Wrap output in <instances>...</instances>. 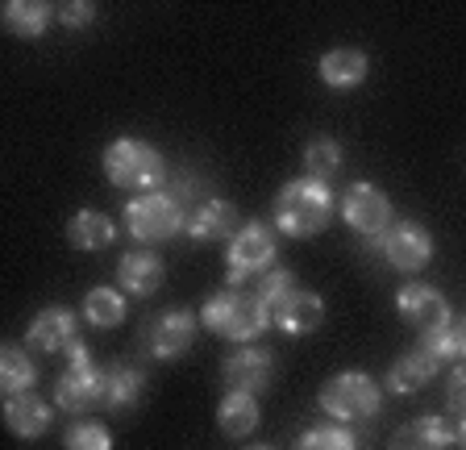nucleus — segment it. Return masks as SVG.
Instances as JSON below:
<instances>
[{"label": "nucleus", "instance_id": "obj_17", "mask_svg": "<svg viewBox=\"0 0 466 450\" xmlns=\"http://www.w3.org/2000/svg\"><path fill=\"white\" fill-rule=\"evenodd\" d=\"M454 442H458L454 425H450L446 417L429 413V417H417V421H408V425H400V430L391 434L388 450H450Z\"/></svg>", "mask_w": 466, "mask_h": 450}, {"label": "nucleus", "instance_id": "obj_18", "mask_svg": "<svg viewBox=\"0 0 466 450\" xmlns=\"http://www.w3.org/2000/svg\"><path fill=\"white\" fill-rule=\"evenodd\" d=\"M367 71H370V59L359 46H333L320 55V79L338 92L359 88L362 79H367Z\"/></svg>", "mask_w": 466, "mask_h": 450}, {"label": "nucleus", "instance_id": "obj_27", "mask_svg": "<svg viewBox=\"0 0 466 450\" xmlns=\"http://www.w3.org/2000/svg\"><path fill=\"white\" fill-rule=\"evenodd\" d=\"M84 317L96 330H116V325L126 322V296L116 292V288H92L84 296Z\"/></svg>", "mask_w": 466, "mask_h": 450}, {"label": "nucleus", "instance_id": "obj_15", "mask_svg": "<svg viewBox=\"0 0 466 450\" xmlns=\"http://www.w3.org/2000/svg\"><path fill=\"white\" fill-rule=\"evenodd\" d=\"M242 225L246 221L238 213V205L221 200V196H208L187 213V238H196V242H229Z\"/></svg>", "mask_w": 466, "mask_h": 450}, {"label": "nucleus", "instance_id": "obj_9", "mask_svg": "<svg viewBox=\"0 0 466 450\" xmlns=\"http://www.w3.org/2000/svg\"><path fill=\"white\" fill-rule=\"evenodd\" d=\"M367 251H375V255L388 267H396V271L412 275V271H420V267H429V259H433V234H429L420 221H391L388 234L367 242Z\"/></svg>", "mask_w": 466, "mask_h": 450}, {"label": "nucleus", "instance_id": "obj_6", "mask_svg": "<svg viewBox=\"0 0 466 450\" xmlns=\"http://www.w3.org/2000/svg\"><path fill=\"white\" fill-rule=\"evenodd\" d=\"M55 404L63 413H76V417L105 409V367L92 363L87 343H71V367L55 384Z\"/></svg>", "mask_w": 466, "mask_h": 450}, {"label": "nucleus", "instance_id": "obj_28", "mask_svg": "<svg viewBox=\"0 0 466 450\" xmlns=\"http://www.w3.org/2000/svg\"><path fill=\"white\" fill-rule=\"evenodd\" d=\"M291 450H359V438L341 425V421H329V425H312L300 438L291 442Z\"/></svg>", "mask_w": 466, "mask_h": 450}, {"label": "nucleus", "instance_id": "obj_22", "mask_svg": "<svg viewBox=\"0 0 466 450\" xmlns=\"http://www.w3.org/2000/svg\"><path fill=\"white\" fill-rule=\"evenodd\" d=\"M437 367H441V363L417 346V351L400 354V359L391 363V367H388V380H383V384H388V392H400V396H404V392H420L437 375Z\"/></svg>", "mask_w": 466, "mask_h": 450}, {"label": "nucleus", "instance_id": "obj_25", "mask_svg": "<svg viewBox=\"0 0 466 450\" xmlns=\"http://www.w3.org/2000/svg\"><path fill=\"white\" fill-rule=\"evenodd\" d=\"M34 380H38V367L29 359V346L5 343V351H0V388L9 396H17V392L34 388Z\"/></svg>", "mask_w": 466, "mask_h": 450}, {"label": "nucleus", "instance_id": "obj_33", "mask_svg": "<svg viewBox=\"0 0 466 450\" xmlns=\"http://www.w3.org/2000/svg\"><path fill=\"white\" fill-rule=\"evenodd\" d=\"M454 338H458V354H462V359H466V317L454 325Z\"/></svg>", "mask_w": 466, "mask_h": 450}, {"label": "nucleus", "instance_id": "obj_19", "mask_svg": "<svg viewBox=\"0 0 466 450\" xmlns=\"http://www.w3.org/2000/svg\"><path fill=\"white\" fill-rule=\"evenodd\" d=\"M50 421H55V413H50V404L38 392H17V396L5 401V425L17 438H38V434L50 430Z\"/></svg>", "mask_w": 466, "mask_h": 450}, {"label": "nucleus", "instance_id": "obj_8", "mask_svg": "<svg viewBox=\"0 0 466 450\" xmlns=\"http://www.w3.org/2000/svg\"><path fill=\"white\" fill-rule=\"evenodd\" d=\"M275 255H279V246H275L271 225L246 221L242 230L229 238V251H225V267H229V288L246 284V280H254V275H267V271L275 267Z\"/></svg>", "mask_w": 466, "mask_h": 450}, {"label": "nucleus", "instance_id": "obj_35", "mask_svg": "<svg viewBox=\"0 0 466 450\" xmlns=\"http://www.w3.org/2000/svg\"><path fill=\"white\" fill-rule=\"evenodd\" d=\"M242 450H279V446H271V442H250V446H242Z\"/></svg>", "mask_w": 466, "mask_h": 450}, {"label": "nucleus", "instance_id": "obj_30", "mask_svg": "<svg viewBox=\"0 0 466 450\" xmlns=\"http://www.w3.org/2000/svg\"><path fill=\"white\" fill-rule=\"evenodd\" d=\"M420 351L433 354L437 363H450L458 359V338H454V325H441V330H429L420 333Z\"/></svg>", "mask_w": 466, "mask_h": 450}, {"label": "nucleus", "instance_id": "obj_7", "mask_svg": "<svg viewBox=\"0 0 466 450\" xmlns=\"http://www.w3.org/2000/svg\"><path fill=\"white\" fill-rule=\"evenodd\" d=\"M320 409L329 413L333 421H367L379 413V404H383V388H379V380H370L367 372H341L333 375V380L320 384Z\"/></svg>", "mask_w": 466, "mask_h": 450}, {"label": "nucleus", "instance_id": "obj_3", "mask_svg": "<svg viewBox=\"0 0 466 450\" xmlns=\"http://www.w3.org/2000/svg\"><path fill=\"white\" fill-rule=\"evenodd\" d=\"M200 322L213 333L229 338V343H254V338L271 325V313H267V304L258 301V292L229 288V292H217L213 301H204Z\"/></svg>", "mask_w": 466, "mask_h": 450}, {"label": "nucleus", "instance_id": "obj_14", "mask_svg": "<svg viewBox=\"0 0 466 450\" xmlns=\"http://www.w3.org/2000/svg\"><path fill=\"white\" fill-rule=\"evenodd\" d=\"M71 343H79V317L71 313V309H63V304L42 309V313L25 325V346L29 351L58 354V351H67Z\"/></svg>", "mask_w": 466, "mask_h": 450}, {"label": "nucleus", "instance_id": "obj_16", "mask_svg": "<svg viewBox=\"0 0 466 450\" xmlns=\"http://www.w3.org/2000/svg\"><path fill=\"white\" fill-rule=\"evenodd\" d=\"M167 280V267L155 251H126L116 263V284L129 296H155Z\"/></svg>", "mask_w": 466, "mask_h": 450}, {"label": "nucleus", "instance_id": "obj_29", "mask_svg": "<svg viewBox=\"0 0 466 450\" xmlns=\"http://www.w3.org/2000/svg\"><path fill=\"white\" fill-rule=\"evenodd\" d=\"M63 450H113V434L100 421H76L63 434Z\"/></svg>", "mask_w": 466, "mask_h": 450}, {"label": "nucleus", "instance_id": "obj_26", "mask_svg": "<svg viewBox=\"0 0 466 450\" xmlns=\"http://www.w3.org/2000/svg\"><path fill=\"white\" fill-rule=\"evenodd\" d=\"M341 163H346V155H341V142L338 138H312L309 147H304V176L309 179H333L341 171Z\"/></svg>", "mask_w": 466, "mask_h": 450}, {"label": "nucleus", "instance_id": "obj_12", "mask_svg": "<svg viewBox=\"0 0 466 450\" xmlns=\"http://www.w3.org/2000/svg\"><path fill=\"white\" fill-rule=\"evenodd\" d=\"M396 313L417 333H429V330L450 325V301L429 284H404L396 292Z\"/></svg>", "mask_w": 466, "mask_h": 450}, {"label": "nucleus", "instance_id": "obj_23", "mask_svg": "<svg viewBox=\"0 0 466 450\" xmlns=\"http://www.w3.org/2000/svg\"><path fill=\"white\" fill-rule=\"evenodd\" d=\"M58 9L42 5V0H9L5 5V30L17 34V38H42Z\"/></svg>", "mask_w": 466, "mask_h": 450}, {"label": "nucleus", "instance_id": "obj_24", "mask_svg": "<svg viewBox=\"0 0 466 450\" xmlns=\"http://www.w3.org/2000/svg\"><path fill=\"white\" fill-rule=\"evenodd\" d=\"M67 238H71V246H79V251H105V246L116 238V230L100 209H79L67 225Z\"/></svg>", "mask_w": 466, "mask_h": 450}, {"label": "nucleus", "instance_id": "obj_4", "mask_svg": "<svg viewBox=\"0 0 466 450\" xmlns=\"http://www.w3.org/2000/svg\"><path fill=\"white\" fill-rule=\"evenodd\" d=\"M105 176L116 188H134L142 196V192H158V184L167 179V163L142 138H116L105 150Z\"/></svg>", "mask_w": 466, "mask_h": 450}, {"label": "nucleus", "instance_id": "obj_11", "mask_svg": "<svg viewBox=\"0 0 466 450\" xmlns=\"http://www.w3.org/2000/svg\"><path fill=\"white\" fill-rule=\"evenodd\" d=\"M196 325H200V317L192 309H163V313H155L146 322L142 343L155 359H179V354L192 351Z\"/></svg>", "mask_w": 466, "mask_h": 450}, {"label": "nucleus", "instance_id": "obj_13", "mask_svg": "<svg viewBox=\"0 0 466 450\" xmlns=\"http://www.w3.org/2000/svg\"><path fill=\"white\" fill-rule=\"evenodd\" d=\"M221 375H225V384H229V392H250V396H258V392H267L275 380V359L267 351H258V346H242V351L225 354Z\"/></svg>", "mask_w": 466, "mask_h": 450}, {"label": "nucleus", "instance_id": "obj_32", "mask_svg": "<svg viewBox=\"0 0 466 450\" xmlns=\"http://www.w3.org/2000/svg\"><path fill=\"white\" fill-rule=\"evenodd\" d=\"M446 404H450V413H462V417H466V363H458L454 372H450V380H446Z\"/></svg>", "mask_w": 466, "mask_h": 450}, {"label": "nucleus", "instance_id": "obj_34", "mask_svg": "<svg viewBox=\"0 0 466 450\" xmlns=\"http://www.w3.org/2000/svg\"><path fill=\"white\" fill-rule=\"evenodd\" d=\"M454 438H458V446H462V450H466V417H462V421H458V430H454Z\"/></svg>", "mask_w": 466, "mask_h": 450}, {"label": "nucleus", "instance_id": "obj_10", "mask_svg": "<svg viewBox=\"0 0 466 450\" xmlns=\"http://www.w3.org/2000/svg\"><path fill=\"white\" fill-rule=\"evenodd\" d=\"M341 217H346V225L354 230V234H362L367 242H375V238H383L391 230V200L383 188L375 184H350L346 196H341Z\"/></svg>", "mask_w": 466, "mask_h": 450}, {"label": "nucleus", "instance_id": "obj_2", "mask_svg": "<svg viewBox=\"0 0 466 450\" xmlns=\"http://www.w3.org/2000/svg\"><path fill=\"white\" fill-rule=\"evenodd\" d=\"M333 209H338V200H333L329 184L309 176L291 179L275 196V230L288 238H312L333 221Z\"/></svg>", "mask_w": 466, "mask_h": 450}, {"label": "nucleus", "instance_id": "obj_20", "mask_svg": "<svg viewBox=\"0 0 466 450\" xmlns=\"http://www.w3.org/2000/svg\"><path fill=\"white\" fill-rule=\"evenodd\" d=\"M146 392V375L142 367L129 363H108L105 367V409L108 413H129Z\"/></svg>", "mask_w": 466, "mask_h": 450}, {"label": "nucleus", "instance_id": "obj_21", "mask_svg": "<svg viewBox=\"0 0 466 450\" xmlns=\"http://www.w3.org/2000/svg\"><path fill=\"white\" fill-rule=\"evenodd\" d=\"M217 425L233 442L250 438L258 430V396H250V392H225L221 404H217Z\"/></svg>", "mask_w": 466, "mask_h": 450}, {"label": "nucleus", "instance_id": "obj_1", "mask_svg": "<svg viewBox=\"0 0 466 450\" xmlns=\"http://www.w3.org/2000/svg\"><path fill=\"white\" fill-rule=\"evenodd\" d=\"M258 301L267 304L271 322L291 338L320 330V322H325V301L296 284V275L283 271V267H271L267 275H258Z\"/></svg>", "mask_w": 466, "mask_h": 450}, {"label": "nucleus", "instance_id": "obj_5", "mask_svg": "<svg viewBox=\"0 0 466 450\" xmlns=\"http://www.w3.org/2000/svg\"><path fill=\"white\" fill-rule=\"evenodd\" d=\"M184 230H187V213L184 200H175V192H142L126 205V234L142 246L171 242Z\"/></svg>", "mask_w": 466, "mask_h": 450}, {"label": "nucleus", "instance_id": "obj_31", "mask_svg": "<svg viewBox=\"0 0 466 450\" xmlns=\"http://www.w3.org/2000/svg\"><path fill=\"white\" fill-rule=\"evenodd\" d=\"M58 21L67 30H87L96 21V5L92 0H67V5H58Z\"/></svg>", "mask_w": 466, "mask_h": 450}]
</instances>
